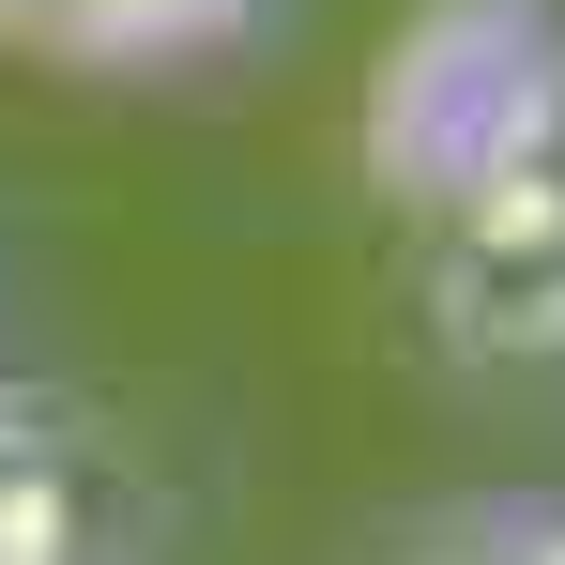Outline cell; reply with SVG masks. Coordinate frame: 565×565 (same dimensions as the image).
Instances as JSON below:
<instances>
[{"label": "cell", "mask_w": 565, "mask_h": 565, "mask_svg": "<svg viewBox=\"0 0 565 565\" xmlns=\"http://www.w3.org/2000/svg\"><path fill=\"white\" fill-rule=\"evenodd\" d=\"M169 489L62 382H0V565H153Z\"/></svg>", "instance_id": "obj_1"}, {"label": "cell", "mask_w": 565, "mask_h": 565, "mask_svg": "<svg viewBox=\"0 0 565 565\" xmlns=\"http://www.w3.org/2000/svg\"><path fill=\"white\" fill-rule=\"evenodd\" d=\"M276 31V0H0V46L46 62V77H93V93H169L214 77Z\"/></svg>", "instance_id": "obj_2"}]
</instances>
